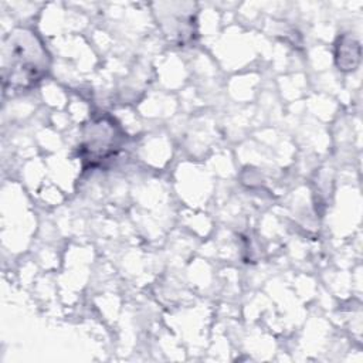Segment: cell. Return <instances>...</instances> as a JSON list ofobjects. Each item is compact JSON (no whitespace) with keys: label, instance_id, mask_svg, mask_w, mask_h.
Returning a JSON list of instances; mask_svg holds the SVG:
<instances>
[{"label":"cell","instance_id":"1","mask_svg":"<svg viewBox=\"0 0 363 363\" xmlns=\"http://www.w3.org/2000/svg\"><path fill=\"white\" fill-rule=\"evenodd\" d=\"M3 88L16 92L37 86L50 71V54L33 30H14L3 44Z\"/></svg>","mask_w":363,"mask_h":363},{"label":"cell","instance_id":"2","mask_svg":"<svg viewBox=\"0 0 363 363\" xmlns=\"http://www.w3.org/2000/svg\"><path fill=\"white\" fill-rule=\"evenodd\" d=\"M126 133L121 123L109 113L92 116L81 130L78 156L84 170L106 166L122 152Z\"/></svg>","mask_w":363,"mask_h":363},{"label":"cell","instance_id":"3","mask_svg":"<svg viewBox=\"0 0 363 363\" xmlns=\"http://www.w3.org/2000/svg\"><path fill=\"white\" fill-rule=\"evenodd\" d=\"M336 65L340 71H354L360 62V43L350 34L339 35L335 50Z\"/></svg>","mask_w":363,"mask_h":363}]
</instances>
